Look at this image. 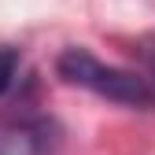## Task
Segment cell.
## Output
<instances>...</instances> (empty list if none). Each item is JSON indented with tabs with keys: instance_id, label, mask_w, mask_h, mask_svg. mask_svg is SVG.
<instances>
[{
	"instance_id": "cell-1",
	"label": "cell",
	"mask_w": 155,
	"mask_h": 155,
	"mask_svg": "<svg viewBox=\"0 0 155 155\" xmlns=\"http://www.w3.org/2000/svg\"><path fill=\"white\" fill-rule=\"evenodd\" d=\"M55 74L67 85L89 89L100 100L122 104V107H137V111H151L155 107V85L148 81V74L111 67L104 59H96L89 48H63L59 59H55Z\"/></svg>"
},
{
	"instance_id": "cell-2",
	"label": "cell",
	"mask_w": 155,
	"mask_h": 155,
	"mask_svg": "<svg viewBox=\"0 0 155 155\" xmlns=\"http://www.w3.org/2000/svg\"><path fill=\"white\" fill-rule=\"evenodd\" d=\"M0 155H52V126L33 118L0 126Z\"/></svg>"
},
{
	"instance_id": "cell-3",
	"label": "cell",
	"mask_w": 155,
	"mask_h": 155,
	"mask_svg": "<svg viewBox=\"0 0 155 155\" xmlns=\"http://www.w3.org/2000/svg\"><path fill=\"white\" fill-rule=\"evenodd\" d=\"M18 81V52L0 45V96H8Z\"/></svg>"
},
{
	"instance_id": "cell-4",
	"label": "cell",
	"mask_w": 155,
	"mask_h": 155,
	"mask_svg": "<svg viewBox=\"0 0 155 155\" xmlns=\"http://www.w3.org/2000/svg\"><path fill=\"white\" fill-rule=\"evenodd\" d=\"M140 55H144V63L151 67V74H148V81L155 85V33L148 37V41H144V48H140Z\"/></svg>"
}]
</instances>
